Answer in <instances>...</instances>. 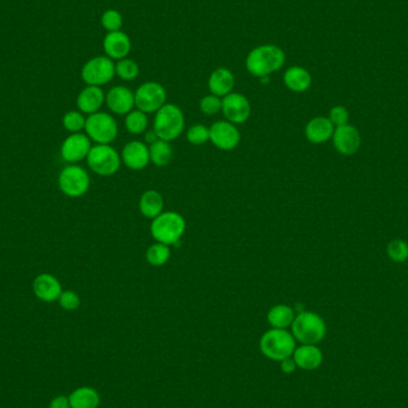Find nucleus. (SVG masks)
Segmentation results:
<instances>
[{"mask_svg":"<svg viewBox=\"0 0 408 408\" xmlns=\"http://www.w3.org/2000/svg\"><path fill=\"white\" fill-rule=\"evenodd\" d=\"M291 333L301 344L317 345L326 337V322L319 314L302 310L295 317Z\"/></svg>","mask_w":408,"mask_h":408,"instance_id":"obj_3","label":"nucleus"},{"mask_svg":"<svg viewBox=\"0 0 408 408\" xmlns=\"http://www.w3.org/2000/svg\"><path fill=\"white\" fill-rule=\"evenodd\" d=\"M63 124L67 132L80 133L82 129H85V124H87V117L84 116V113L80 111H68L65 113L64 118H63Z\"/></svg>","mask_w":408,"mask_h":408,"instance_id":"obj_30","label":"nucleus"},{"mask_svg":"<svg viewBox=\"0 0 408 408\" xmlns=\"http://www.w3.org/2000/svg\"><path fill=\"white\" fill-rule=\"evenodd\" d=\"M387 256L395 263H404L408 259V244L403 239H394L387 245Z\"/></svg>","mask_w":408,"mask_h":408,"instance_id":"obj_31","label":"nucleus"},{"mask_svg":"<svg viewBox=\"0 0 408 408\" xmlns=\"http://www.w3.org/2000/svg\"><path fill=\"white\" fill-rule=\"evenodd\" d=\"M135 106L145 113H157L166 104L168 93L165 87L155 82L142 84L135 93Z\"/></svg>","mask_w":408,"mask_h":408,"instance_id":"obj_9","label":"nucleus"},{"mask_svg":"<svg viewBox=\"0 0 408 408\" xmlns=\"http://www.w3.org/2000/svg\"><path fill=\"white\" fill-rule=\"evenodd\" d=\"M185 229V218L177 212H163L150 223V234L153 239L168 246L179 242Z\"/></svg>","mask_w":408,"mask_h":408,"instance_id":"obj_2","label":"nucleus"},{"mask_svg":"<svg viewBox=\"0 0 408 408\" xmlns=\"http://www.w3.org/2000/svg\"><path fill=\"white\" fill-rule=\"evenodd\" d=\"M122 163L133 171H141L150 163V148L142 141H131L123 147Z\"/></svg>","mask_w":408,"mask_h":408,"instance_id":"obj_15","label":"nucleus"},{"mask_svg":"<svg viewBox=\"0 0 408 408\" xmlns=\"http://www.w3.org/2000/svg\"><path fill=\"white\" fill-rule=\"evenodd\" d=\"M171 258V249L170 246L161 244V242H155L150 245L146 251V260L147 263L159 268L168 263Z\"/></svg>","mask_w":408,"mask_h":408,"instance_id":"obj_28","label":"nucleus"},{"mask_svg":"<svg viewBox=\"0 0 408 408\" xmlns=\"http://www.w3.org/2000/svg\"><path fill=\"white\" fill-rule=\"evenodd\" d=\"M200 109L204 115L214 116L223 110V100L218 95L210 93L201 100Z\"/></svg>","mask_w":408,"mask_h":408,"instance_id":"obj_34","label":"nucleus"},{"mask_svg":"<svg viewBox=\"0 0 408 408\" xmlns=\"http://www.w3.org/2000/svg\"><path fill=\"white\" fill-rule=\"evenodd\" d=\"M85 132L95 145H110L117 137L118 124L110 113L98 111L89 115Z\"/></svg>","mask_w":408,"mask_h":408,"instance_id":"obj_7","label":"nucleus"},{"mask_svg":"<svg viewBox=\"0 0 408 408\" xmlns=\"http://www.w3.org/2000/svg\"><path fill=\"white\" fill-rule=\"evenodd\" d=\"M185 117L181 108L174 104L163 105L161 109L155 113L153 121V131L161 140H176L184 132Z\"/></svg>","mask_w":408,"mask_h":408,"instance_id":"obj_5","label":"nucleus"},{"mask_svg":"<svg viewBox=\"0 0 408 408\" xmlns=\"http://www.w3.org/2000/svg\"><path fill=\"white\" fill-rule=\"evenodd\" d=\"M103 47L108 58L120 61V60L126 59L128 54L131 53L132 43L127 34L120 30V32H109L105 36Z\"/></svg>","mask_w":408,"mask_h":408,"instance_id":"obj_19","label":"nucleus"},{"mask_svg":"<svg viewBox=\"0 0 408 408\" xmlns=\"http://www.w3.org/2000/svg\"><path fill=\"white\" fill-rule=\"evenodd\" d=\"M336 127L330 121V118L324 116L314 117L306 124L304 128V136L306 139L312 142L314 145L325 144L331 140Z\"/></svg>","mask_w":408,"mask_h":408,"instance_id":"obj_18","label":"nucleus"},{"mask_svg":"<svg viewBox=\"0 0 408 408\" xmlns=\"http://www.w3.org/2000/svg\"><path fill=\"white\" fill-rule=\"evenodd\" d=\"M148 148H150V163H155L159 168H163L171 163L173 150L168 141L158 139L155 144L148 146Z\"/></svg>","mask_w":408,"mask_h":408,"instance_id":"obj_27","label":"nucleus"},{"mask_svg":"<svg viewBox=\"0 0 408 408\" xmlns=\"http://www.w3.org/2000/svg\"><path fill=\"white\" fill-rule=\"evenodd\" d=\"M234 85H236V78L227 68H218L209 77L208 87L210 93L218 95L220 98H223L231 93Z\"/></svg>","mask_w":408,"mask_h":408,"instance_id":"obj_22","label":"nucleus"},{"mask_svg":"<svg viewBox=\"0 0 408 408\" xmlns=\"http://www.w3.org/2000/svg\"><path fill=\"white\" fill-rule=\"evenodd\" d=\"M58 302H59L61 308L68 310V312H72V310H77L80 307L82 299L76 291H65L60 295Z\"/></svg>","mask_w":408,"mask_h":408,"instance_id":"obj_36","label":"nucleus"},{"mask_svg":"<svg viewBox=\"0 0 408 408\" xmlns=\"http://www.w3.org/2000/svg\"><path fill=\"white\" fill-rule=\"evenodd\" d=\"M49 408H71L69 399L65 395H59L50 401Z\"/></svg>","mask_w":408,"mask_h":408,"instance_id":"obj_38","label":"nucleus"},{"mask_svg":"<svg viewBox=\"0 0 408 408\" xmlns=\"http://www.w3.org/2000/svg\"><path fill=\"white\" fill-rule=\"evenodd\" d=\"M60 190L64 195L72 199H78L85 195L90 188V176L85 168L78 165H69L60 172L59 179Z\"/></svg>","mask_w":408,"mask_h":408,"instance_id":"obj_8","label":"nucleus"},{"mask_svg":"<svg viewBox=\"0 0 408 408\" xmlns=\"http://www.w3.org/2000/svg\"><path fill=\"white\" fill-rule=\"evenodd\" d=\"M122 24V16L116 10H108L102 16V25L109 32H120Z\"/></svg>","mask_w":408,"mask_h":408,"instance_id":"obj_35","label":"nucleus"},{"mask_svg":"<svg viewBox=\"0 0 408 408\" xmlns=\"http://www.w3.org/2000/svg\"><path fill=\"white\" fill-rule=\"evenodd\" d=\"M186 140L191 145L201 146L209 141V127L204 124H194L186 132Z\"/></svg>","mask_w":408,"mask_h":408,"instance_id":"obj_33","label":"nucleus"},{"mask_svg":"<svg viewBox=\"0 0 408 408\" xmlns=\"http://www.w3.org/2000/svg\"><path fill=\"white\" fill-rule=\"evenodd\" d=\"M105 103L113 113L127 115L135 106V95L126 87H113L105 95Z\"/></svg>","mask_w":408,"mask_h":408,"instance_id":"obj_17","label":"nucleus"},{"mask_svg":"<svg viewBox=\"0 0 408 408\" xmlns=\"http://www.w3.org/2000/svg\"><path fill=\"white\" fill-rule=\"evenodd\" d=\"M293 359L297 367L312 372L321 365L324 354L317 345L301 344V346L295 349Z\"/></svg>","mask_w":408,"mask_h":408,"instance_id":"obj_20","label":"nucleus"},{"mask_svg":"<svg viewBox=\"0 0 408 408\" xmlns=\"http://www.w3.org/2000/svg\"><path fill=\"white\" fill-rule=\"evenodd\" d=\"M115 72L121 79L129 82V80H134L139 76L140 68L134 60L126 58V59L120 60L117 64L115 65Z\"/></svg>","mask_w":408,"mask_h":408,"instance_id":"obj_32","label":"nucleus"},{"mask_svg":"<svg viewBox=\"0 0 408 408\" xmlns=\"http://www.w3.org/2000/svg\"><path fill=\"white\" fill-rule=\"evenodd\" d=\"M87 163L92 172L102 177H110L117 172L122 159L117 150L110 145L92 146L87 155Z\"/></svg>","mask_w":408,"mask_h":408,"instance_id":"obj_6","label":"nucleus"},{"mask_svg":"<svg viewBox=\"0 0 408 408\" xmlns=\"http://www.w3.org/2000/svg\"><path fill=\"white\" fill-rule=\"evenodd\" d=\"M328 118L335 127H341L345 124H349L350 113L343 105H337L332 108Z\"/></svg>","mask_w":408,"mask_h":408,"instance_id":"obj_37","label":"nucleus"},{"mask_svg":"<svg viewBox=\"0 0 408 408\" xmlns=\"http://www.w3.org/2000/svg\"><path fill=\"white\" fill-rule=\"evenodd\" d=\"M104 91L100 87H90L87 85L84 90L78 95L77 106L79 111L87 115L98 113L102 105L104 104Z\"/></svg>","mask_w":408,"mask_h":408,"instance_id":"obj_21","label":"nucleus"},{"mask_svg":"<svg viewBox=\"0 0 408 408\" xmlns=\"http://www.w3.org/2000/svg\"><path fill=\"white\" fill-rule=\"evenodd\" d=\"M221 111L226 121L236 126V124L245 123L249 120L252 113V108L247 97L238 92H231L226 97H223Z\"/></svg>","mask_w":408,"mask_h":408,"instance_id":"obj_12","label":"nucleus"},{"mask_svg":"<svg viewBox=\"0 0 408 408\" xmlns=\"http://www.w3.org/2000/svg\"><path fill=\"white\" fill-rule=\"evenodd\" d=\"M115 64L108 56H95L84 65L82 78L90 87H102L115 77Z\"/></svg>","mask_w":408,"mask_h":408,"instance_id":"obj_10","label":"nucleus"},{"mask_svg":"<svg viewBox=\"0 0 408 408\" xmlns=\"http://www.w3.org/2000/svg\"><path fill=\"white\" fill-rule=\"evenodd\" d=\"M159 137L157 135V133L152 129V131H147L145 134V141L147 142V145L150 146L152 144H155V141L158 140Z\"/></svg>","mask_w":408,"mask_h":408,"instance_id":"obj_40","label":"nucleus"},{"mask_svg":"<svg viewBox=\"0 0 408 408\" xmlns=\"http://www.w3.org/2000/svg\"><path fill=\"white\" fill-rule=\"evenodd\" d=\"M259 349L267 359L281 362L293 356L296 349V340L288 330L271 328L260 338Z\"/></svg>","mask_w":408,"mask_h":408,"instance_id":"obj_4","label":"nucleus"},{"mask_svg":"<svg viewBox=\"0 0 408 408\" xmlns=\"http://www.w3.org/2000/svg\"><path fill=\"white\" fill-rule=\"evenodd\" d=\"M32 291L37 299H41L47 304H53L58 301L63 293V286L56 277L50 273H40L34 280Z\"/></svg>","mask_w":408,"mask_h":408,"instance_id":"obj_16","label":"nucleus"},{"mask_svg":"<svg viewBox=\"0 0 408 408\" xmlns=\"http://www.w3.org/2000/svg\"><path fill=\"white\" fill-rule=\"evenodd\" d=\"M283 80L286 87L293 92H304L312 85V76L307 69L299 66L288 68L284 73Z\"/></svg>","mask_w":408,"mask_h":408,"instance_id":"obj_23","label":"nucleus"},{"mask_svg":"<svg viewBox=\"0 0 408 408\" xmlns=\"http://www.w3.org/2000/svg\"><path fill=\"white\" fill-rule=\"evenodd\" d=\"M92 141L87 134L74 133L66 137V140L61 145L60 155L61 158L68 163H77L87 158L92 148Z\"/></svg>","mask_w":408,"mask_h":408,"instance_id":"obj_14","label":"nucleus"},{"mask_svg":"<svg viewBox=\"0 0 408 408\" xmlns=\"http://www.w3.org/2000/svg\"><path fill=\"white\" fill-rule=\"evenodd\" d=\"M295 317L296 315H295L294 308H291V306L277 304L269 310L267 319L272 328L286 330L288 327H291L293 325Z\"/></svg>","mask_w":408,"mask_h":408,"instance_id":"obj_26","label":"nucleus"},{"mask_svg":"<svg viewBox=\"0 0 408 408\" xmlns=\"http://www.w3.org/2000/svg\"><path fill=\"white\" fill-rule=\"evenodd\" d=\"M209 141L221 150H233L241 141V134L236 124L218 121L209 127Z\"/></svg>","mask_w":408,"mask_h":408,"instance_id":"obj_11","label":"nucleus"},{"mask_svg":"<svg viewBox=\"0 0 408 408\" xmlns=\"http://www.w3.org/2000/svg\"><path fill=\"white\" fill-rule=\"evenodd\" d=\"M139 209L144 218L153 220L163 212V195L157 190L145 191L141 195Z\"/></svg>","mask_w":408,"mask_h":408,"instance_id":"obj_24","label":"nucleus"},{"mask_svg":"<svg viewBox=\"0 0 408 408\" xmlns=\"http://www.w3.org/2000/svg\"><path fill=\"white\" fill-rule=\"evenodd\" d=\"M281 369L284 374H293L297 369V365H296L293 356L281 361Z\"/></svg>","mask_w":408,"mask_h":408,"instance_id":"obj_39","label":"nucleus"},{"mask_svg":"<svg viewBox=\"0 0 408 408\" xmlns=\"http://www.w3.org/2000/svg\"><path fill=\"white\" fill-rule=\"evenodd\" d=\"M332 142H333V147L339 155L350 157L359 152L362 146V136L354 126L345 124L335 129Z\"/></svg>","mask_w":408,"mask_h":408,"instance_id":"obj_13","label":"nucleus"},{"mask_svg":"<svg viewBox=\"0 0 408 408\" xmlns=\"http://www.w3.org/2000/svg\"><path fill=\"white\" fill-rule=\"evenodd\" d=\"M286 63L284 52L273 45H260L254 48L246 59V68L256 78L270 77L281 69Z\"/></svg>","mask_w":408,"mask_h":408,"instance_id":"obj_1","label":"nucleus"},{"mask_svg":"<svg viewBox=\"0 0 408 408\" xmlns=\"http://www.w3.org/2000/svg\"><path fill=\"white\" fill-rule=\"evenodd\" d=\"M124 126L128 132L134 135H140L142 133L147 132V127H148L147 113L139 109L132 110L131 113L126 115Z\"/></svg>","mask_w":408,"mask_h":408,"instance_id":"obj_29","label":"nucleus"},{"mask_svg":"<svg viewBox=\"0 0 408 408\" xmlns=\"http://www.w3.org/2000/svg\"><path fill=\"white\" fill-rule=\"evenodd\" d=\"M71 408H98L100 396L95 388L80 387L68 395Z\"/></svg>","mask_w":408,"mask_h":408,"instance_id":"obj_25","label":"nucleus"}]
</instances>
